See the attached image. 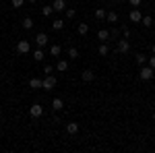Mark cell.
<instances>
[{
    "mask_svg": "<svg viewBox=\"0 0 155 153\" xmlns=\"http://www.w3.org/2000/svg\"><path fill=\"white\" fill-rule=\"evenodd\" d=\"M153 77H155V68H151L149 64H147V66L143 64V66L139 68V79H141V81H151Z\"/></svg>",
    "mask_w": 155,
    "mask_h": 153,
    "instance_id": "6da1fadb",
    "label": "cell"
},
{
    "mask_svg": "<svg viewBox=\"0 0 155 153\" xmlns=\"http://www.w3.org/2000/svg\"><path fill=\"white\" fill-rule=\"evenodd\" d=\"M118 52L120 54H128V52H130V42H128L126 37L118 42Z\"/></svg>",
    "mask_w": 155,
    "mask_h": 153,
    "instance_id": "7a4b0ae2",
    "label": "cell"
},
{
    "mask_svg": "<svg viewBox=\"0 0 155 153\" xmlns=\"http://www.w3.org/2000/svg\"><path fill=\"white\" fill-rule=\"evenodd\" d=\"M56 87V77H52V75H46V79H44V89L50 91V89H54Z\"/></svg>",
    "mask_w": 155,
    "mask_h": 153,
    "instance_id": "3957f363",
    "label": "cell"
},
{
    "mask_svg": "<svg viewBox=\"0 0 155 153\" xmlns=\"http://www.w3.org/2000/svg\"><path fill=\"white\" fill-rule=\"evenodd\" d=\"M29 50H31V48H29V42H27V39H21V42L17 44V52H19V54H29Z\"/></svg>",
    "mask_w": 155,
    "mask_h": 153,
    "instance_id": "277c9868",
    "label": "cell"
},
{
    "mask_svg": "<svg viewBox=\"0 0 155 153\" xmlns=\"http://www.w3.org/2000/svg\"><path fill=\"white\" fill-rule=\"evenodd\" d=\"M29 114H31V118H39L44 114V108L39 106V104H33V106L29 108Z\"/></svg>",
    "mask_w": 155,
    "mask_h": 153,
    "instance_id": "5b68a950",
    "label": "cell"
},
{
    "mask_svg": "<svg viewBox=\"0 0 155 153\" xmlns=\"http://www.w3.org/2000/svg\"><path fill=\"white\" fill-rule=\"evenodd\" d=\"M128 17H130L132 23H141V21H143V15H141V11H139V8H132Z\"/></svg>",
    "mask_w": 155,
    "mask_h": 153,
    "instance_id": "8992f818",
    "label": "cell"
},
{
    "mask_svg": "<svg viewBox=\"0 0 155 153\" xmlns=\"http://www.w3.org/2000/svg\"><path fill=\"white\" fill-rule=\"evenodd\" d=\"M29 87L31 89H44V81L39 77H33V79H29Z\"/></svg>",
    "mask_w": 155,
    "mask_h": 153,
    "instance_id": "52a82bcc",
    "label": "cell"
},
{
    "mask_svg": "<svg viewBox=\"0 0 155 153\" xmlns=\"http://www.w3.org/2000/svg\"><path fill=\"white\" fill-rule=\"evenodd\" d=\"M81 79H83L85 83H91L93 79H95V72H93V71H89V68H87V71H83V75H81Z\"/></svg>",
    "mask_w": 155,
    "mask_h": 153,
    "instance_id": "ba28073f",
    "label": "cell"
},
{
    "mask_svg": "<svg viewBox=\"0 0 155 153\" xmlns=\"http://www.w3.org/2000/svg\"><path fill=\"white\" fill-rule=\"evenodd\" d=\"M52 6H54V11H56V12L66 11V2H64V0H54V4H52Z\"/></svg>",
    "mask_w": 155,
    "mask_h": 153,
    "instance_id": "9c48e42d",
    "label": "cell"
},
{
    "mask_svg": "<svg viewBox=\"0 0 155 153\" xmlns=\"http://www.w3.org/2000/svg\"><path fill=\"white\" fill-rule=\"evenodd\" d=\"M35 42H37V46H39V48H44L46 44H48V35H46V33H37Z\"/></svg>",
    "mask_w": 155,
    "mask_h": 153,
    "instance_id": "30bf717a",
    "label": "cell"
},
{
    "mask_svg": "<svg viewBox=\"0 0 155 153\" xmlns=\"http://www.w3.org/2000/svg\"><path fill=\"white\" fill-rule=\"evenodd\" d=\"M66 132H68V135H77V132H79V124H77V122H68V124H66Z\"/></svg>",
    "mask_w": 155,
    "mask_h": 153,
    "instance_id": "8fae6325",
    "label": "cell"
},
{
    "mask_svg": "<svg viewBox=\"0 0 155 153\" xmlns=\"http://www.w3.org/2000/svg\"><path fill=\"white\" fill-rule=\"evenodd\" d=\"M66 68H68V62L66 60H58L56 62V71L58 72H66Z\"/></svg>",
    "mask_w": 155,
    "mask_h": 153,
    "instance_id": "7c38bea8",
    "label": "cell"
},
{
    "mask_svg": "<svg viewBox=\"0 0 155 153\" xmlns=\"http://www.w3.org/2000/svg\"><path fill=\"white\" fill-rule=\"evenodd\" d=\"M77 31H79V35H87L89 33V23H79Z\"/></svg>",
    "mask_w": 155,
    "mask_h": 153,
    "instance_id": "4fadbf2b",
    "label": "cell"
},
{
    "mask_svg": "<svg viewBox=\"0 0 155 153\" xmlns=\"http://www.w3.org/2000/svg\"><path fill=\"white\" fill-rule=\"evenodd\" d=\"M106 19H107V23H118V12H116V11H110L106 15Z\"/></svg>",
    "mask_w": 155,
    "mask_h": 153,
    "instance_id": "5bb4252c",
    "label": "cell"
},
{
    "mask_svg": "<svg viewBox=\"0 0 155 153\" xmlns=\"http://www.w3.org/2000/svg\"><path fill=\"white\" fill-rule=\"evenodd\" d=\"M44 58H46V54H44V50H41V48L33 52V60H35V62H41Z\"/></svg>",
    "mask_w": 155,
    "mask_h": 153,
    "instance_id": "9a60e30c",
    "label": "cell"
},
{
    "mask_svg": "<svg viewBox=\"0 0 155 153\" xmlns=\"http://www.w3.org/2000/svg\"><path fill=\"white\" fill-rule=\"evenodd\" d=\"M52 108H54V112H58V110H62V108H64V101H62L60 97H56V99L52 101Z\"/></svg>",
    "mask_w": 155,
    "mask_h": 153,
    "instance_id": "2e32d148",
    "label": "cell"
},
{
    "mask_svg": "<svg viewBox=\"0 0 155 153\" xmlns=\"http://www.w3.org/2000/svg\"><path fill=\"white\" fill-rule=\"evenodd\" d=\"M97 37H99L101 42H107V39H110V31H106V29H99V31H97Z\"/></svg>",
    "mask_w": 155,
    "mask_h": 153,
    "instance_id": "e0dca14e",
    "label": "cell"
},
{
    "mask_svg": "<svg viewBox=\"0 0 155 153\" xmlns=\"http://www.w3.org/2000/svg\"><path fill=\"white\" fill-rule=\"evenodd\" d=\"M97 52H99L101 56H107V54H110V46H107V42H104V44L99 46V50H97Z\"/></svg>",
    "mask_w": 155,
    "mask_h": 153,
    "instance_id": "ac0fdd59",
    "label": "cell"
},
{
    "mask_svg": "<svg viewBox=\"0 0 155 153\" xmlns=\"http://www.w3.org/2000/svg\"><path fill=\"white\" fill-rule=\"evenodd\" d=\"M62 27H64V21H62V19H56V21L52 23V29H54V31H60Z\"/></svg>",
    "mask_w": 155,
    "mask_h": 153,
    "instance_id": "d6986e66",
    "label": "cell"
},
{
    "mask_svg": "<svg viewBox=\"0 0 155 153\" xmlns=\"http://www.w3.org/2000/svg\"><path fill=\"white\" fill-rule=\"evenodd\" d=\"M60 52H62V48H60L58 44H54V46L50 48V54H52V56H60Z\"/></svg>",
    "mask_w": 155,
    "mask_h": 153,
    "instance_id": "ffe728a7",
    "label": "cell"
},
{
    "mask_svg": "<svg viewBox=\"0 0 155 153\" xmlns=\"http://www.w3.org/2000/svg\"><path fill=\"white\" fill-rule=\"evenodd\" d=\"M23 27L25 29H31V27H33V19H31V17H25L23 19Z\"/></svg>",
    "mask_w": 155,
    "mask_h": 153,
    "instance_id": "44dd1931",
    "label": "cell"
},
{
    "mask_svg": "<svg viewBox=\"0 0 155 153\" xmlns=\"http://www.w3.org/2000/svg\"><path fill=\"white\" fill-rule=\"evenodd\" d=\"M141 25H143V27H151V25H153V19H151V17L147 15V17H143V21H141Z\"/></svg>",
    "mask_w": 155,
    "mask_h": 153,
    "instance_id": "7402d4cb",
    "label": "cell"
},
{
    "mask_svg": "<svg viewBox=\"0 0 155 153\" xmlns=\"http://www.w3.org/2000/svg\"><path fill=\"white\" fill-rule=\"evenodd\" d=\"M106 15H107V12L104 11V8H97V11H95V19H99V21H101V19H106Z\"/></svg>",
    "mask_w": 155,
    "mask_h": 153,
    "instance_id": "603a6c76",
    "label": "cell"
},
{
    "mask_svg": "<svg viewBox=\"0 0 155 153\" xmlns=\"http://www.w3.org/2000/svg\"><path fill=\"white\" fill-rule=\"evenodd\" d=\"M145 62H147V56H145V54H137V64H139V66H143Z\"/></svg>",
    "mask_w": 155,
    "mask_h": 153,
    "instance_id": "cb8c5ba5",
    "label": "cell"
},
{
    "mask_svg": "<svg viewBox=\"0 0 155 153\" xmlns=\"http://www.w3.org/2000/svg\"><path fill=\"white\" fill-rule=\"evenodd\" d=\"M52 12H54V6H44V8H41V15H44V17H50Z\"/></svg>",
    "mask_w": 155,
    "mask_h": 153,
    "instance_id": "d4e9b609",
    "label": "cell"
},
{
    "mask_svg": "<svg viewBox=\"0 0 155 153\" xmlns=\"http://www.w3.org/2000/svg\"><path fill=\"white\" fill-rule=\"evenodd\" d=\"M68 56H71L72 60L79 58V50H77V48H68Z\"/></svg>",
    "mask_w": 155,
    "mask_h": 153,
    "instance_id": "484cf974",
    "label": "cell"
},
{
    "mask_svg": "<svg viewBox=\"0 0 155 153\" xmlns=\"http://www.w3.org/2000/svg\"><path fill=\"white\" fill-rule=\"evenodd\" d=\"M74 15H77V11H74V8H66V17H68V19H72Z\"/></svg>",
    "mask_w": 155,
    "mask_h": 153,
    "instance_id": "4316f807",
    "label": "cell"
},
{
    "mask_svg": "<svg viewBox=\"0 0 155 153\" xmlns=\"http://www.w3.org/2000/svg\"><path fill=\"white\" fill-rule=\"evenodd\" d=\"M44 72H46V75H52V72H54V66H52V64H46Z\"/></svg>",
    "mask_w": 155,
    "mask_h": 153,
    "instance_id": "83f0119b",
    "label": "cell"
},
{
    "mask_svg": "<svg viewBox=\"0 0 155 153\" xmlns=\"http://www.w3.org/2000/svg\"><path fill=\"white\" fill-rule=\"evenodd\" d=\"M122 33H124V37H130V29L126 25H122Z\"/></svg>",
    "mask_w": 155,
    "mask_h": 153,
    "instance_id": "f1b7e54d",
    "label": "cell"
},
{
    "mask_svg": "<svg viewBox=\"0 0 155 153\" xmlns=\"http://www.w3.org/2000/svg\"><path fill=\"white\" fill-rule=\"evenodd\" d=\"M11 4L15 6V8H19V6H23V0H12Z\"/></svg>",
    "mask_w": 155,
    "mask_h": 153,
    "instance_id": "f546056e",
    "label": "cell"
},
{
    "mask_svg": "<svg viewBox=\"0 0 155 153\" xmlns=\"http://www.w3.org/2000/svg\"><path fill=\"white\" fill-rule=\"evenodd\" d=\"M147 62H149V66H151V68H155V54H153V56H149Z\"/></svg>",
    "mask_w": 155,
    "mask_h": 153,
    "instance_id": "4dcf8cb0",
    "label": "cell"
},
{
    "mask_svg": "<svg viewBox=\"0 0 155 153\" xmlns=\"http://www.w3.org/2000/svg\"><path fill=\"white\" fill-rule=\"evenodd\" d=\"M128 2H130V6H134V8H139V4H141L143 0H128Z\"/></svg>",
    "mask_w": 155,
    "mask_h": 153,
    "instance_id": "1f68e13d",
    "label": "cell"
},
{
    "mask_svg": "<svg viewBox=\"0 0 155 153\" xmlns=\"http://www.w3.org/2000/svg\"><path fill=\"white\" fill-rule=\"evenodd\" d=\"M151 50H153V54H155V44H153V46H151Z\"/></svg>",
    "mask_w": 155,
    "mask_h": 153,
    "instance_id": "d6a6232c",
    "label": "cell"
},
{
    "mask_svg": "<svg viewBox=\"0 0 155 153\" xmlns=\"http://www.w3.org/2000/svg\"><path fill=\"white\" fill-rule=\"evenodd\" d=\"M153 122H155V112H153Z\"/></svg>",
    "mask_w": 155,
    "mask_h": 153,
    "instance_id": "836d02e7",
    "label": "cell"
},
{
    "mask_svg": "<svg viewBox=\"0 0 155 153\" xmlns=\"http://www.w3.org/2000/svg\"><path fill=\"white\" fill-rule=\"evenodd\" d=\"M29 2H37V0H29Z\"/></svg>",
    "mask_w": 155,
    "mask_h": 153,
    "instance_id": "e575fe53",
    "label": "cell"
},
{
    "mask_svg": "<svg viewBox=\"0 0 155 153\" xmlns=\"http://www.w3.org/2000/svg\"><path fill=\"white\" fill-rule=\"evenodd\" d=\"M116 2H124V0H116Z\"/></svg>",
    "mask_w": 155,
    "mask_h": 153,
    "instance_id": "d590c367",
    "label": "cell"
}]
</instances>
